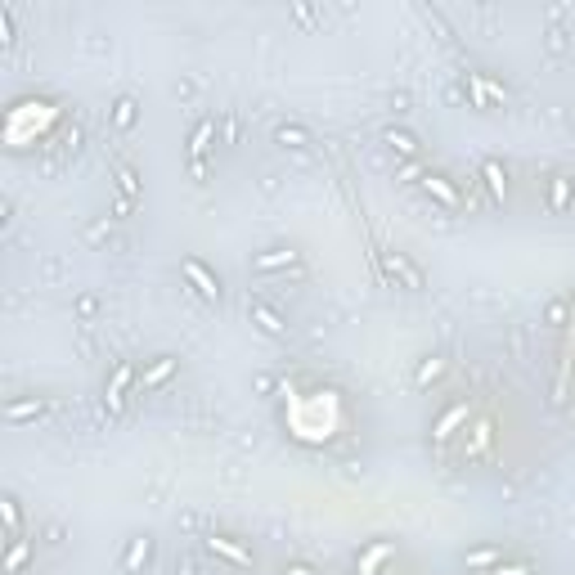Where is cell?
I'll return each mask as SVG.
<instances>
[{"mask_svg":"<svg viewBox=\"0 0 575 575\" xmlns=\"http://www.w3.org/2000/svg\"><path fill=\"white\" fill-rule=\"evenodd\" d=\"M180 270H185V274L193 279V288H198L207 301H220V279H216L212 270H207L202 261H193V256H185V261H180Z\"/></svg>","mask_w":575,"mask_h":575,"instance_id":"6da1fadb","label":"cell"},{"mask_svg":"<svg viewBox=\"0 0 575 575\" xmlns=\"http://www.w3.org/2000/svg\"><path fill=\"white\" fill-rule=\"evenodd\" d=\"M382 265H387L391 274H400V279H405L409 288H423V274L413 270V265H409V261H405V256H400V252H387V256H382Z\"/></svg>","mask_w":575,"mask_h":575,"instance_id":"7a4b0ae2","label":"cell"},{"mask_svg":"<svg viewBox=\"0 0 575 575\" xmlns=\"http://www.w3.org/2000/svg\"><path fill=\"white\" fill-rule=\"evenodd\" d=\"M207 548H212V553H225L229 562H238V567H252V553H243V548H238L234 540H225V535H212Z\"/></svg>","mask_w":575,"mask_h":575,"instance_id":"3957f363","label":"cell"},{"mask_svg":"<svg viewBox=\"0 0 575 575\" xmlns=\"http://www.w3.org/2000/svg\"><path fill=\"white\" fill-rule=\"evenodd\" d=\"M248 315H252V320L261 324V328H265V333H270V337H284V320H279L274 310H265L261 301H252V305H248Z\"/></svg>","mask_w":575,"mask_h":575,"instance_id":"277c9868","label":"cell"},{"mask_svg":"<svg viewBox=\"0 0 575 575\" xmlns=\"http://www.w3.org/2000/svg\"><path fill=\"white\" fill-rule=\"evenodd\" d=\"M131 364H117V373H113V387H108V409H121V387L131 382Z\"/></svg>","mask_w":575,"mask_h":575,"instance_id":"5b68a950","label":"cell"},{"mask_svg":"<svg viewBox=\"0 0 575 575\" xmlns=\"http://www.w3.org/2000/svg\"><path fill=\"white\" fill-rule=\"evenodd\" d=\"M423 189H427V193H436V198L445 202V207H454V202H459V193L449 189V185H445L440 176H427V180H423Z\"/></svg>","mask_w":575,"mask_h":575,"instance_id":"8992f818","label":"cell"},{"mask_svg":"<svg viewBox=\"0 0 575 575\" xmlns=\"http://www.w3.org/2000/svg\"><path fill=\"white\" fill-rule=\"evenodd\" d=\"M207 140H212V126H207V121H202V126L193 131V140H189V157H193V162H198V157L207 153Z\"/></svg>","mask_w":575,"mask_h":575,"instance_id":"52a82bcc","label":"cell"},{"mask_svg":"<svg viewBox=\"0 0 575 575\" xmlns=\"http://www.w3.org/2000/svg\"><path fill=\"white\" fill-rule=\"evenodd\" d=\"M459 418H468V405H454V409L445 413V418H440V427H436V440H445V436H449V427H454Z\"/></svg>","mask_w":575,"mask_h":575,"instance_id":"ba28073f","label":"cell"},{"mask_svg":"<svg viewBox=\"0 0 575 575\" xmlns=\"http://www.w3.org/2000/svg\"><path fill=\"white\" fill-rule=\"evenodd\" d=\"M387 144H391V149H400V153H418L413 135H405V131H387Z\"/></svg>","mask_w":575,"mask_h":575,"instance_id":"9c48e42d","label":"cell"},{"mask_svg":"<svg viewBox=\"0 0 575 575\" xmlns=\"http://www.w3.org/2000/svg\"><path fill=\"white\" fill-rule=\"evenodd\" d=\"M292 256H297V252H270V256H256V270H274V265H284V261H292Z\"/></svg>","mask_w":575,"mask_h":575,"instance_id":"30bf717a","label":"cell"},{"mask_svg":"<svg viewBox=\"0 0 575 575\" xmlns=\"http://www.w3.org/2000/svg\"><path fill=\"white\" fill-rule=\"evenodd\" d=\"M481 171H485V180H490V189L499 193V198H504V167H499V162H485Z\"/></svg>","mask_w":575,"mask_h":575,"instance_id":"8fae6325","label":"cell"},{"mask_svg":"<svg viewBox=\"0 0 575 575\" xmlns=\"http://www.w3.org/2000/svg\"><path fill=\"white\" fill-rule=\"evenodd\" d=\"M113 121H117V126H131V121H135V99H117Z\"/></svg>","mask_w":575,"mask_h":575,"instance_id":"7c38bea8","label":"cell"},{"mask_svg":"<svg viewBox=\"0 0 575 575\" xmlns=\"http://www.w3.org/2000/svg\"><path fill=\"white\" fill-rule=\"evenodd\" d=\"M149 548H153V544H149V535H144V540H135V544H131V553H126V567H135L140 557L149 562Z\"/></svg>","mask_w":575,"mask_h":575,"instance_id":"4fadbf2b","label":"cell"},{"mask_svg":"<svg viewBox=\"0 0 575 575\" xmlns=\"http://www.w3.org/2000/svg\"><path fill=\"white\" fill-rule=\"evenodd\" d=\"M567 202H571V185H567V180L557 176V180H553V207L562 212V207H567Z\"/></svg>","mask_w":575,"mask_h":575,"instance_id":"5bb4252c","label":"cell"},{"mask_svg":"<svg viewBox=\"0 0 575 575\" xmlns=\"http://www.w3.org/2000/svg\"><path fill=\"white\" fill-rule=\"evenodd\" d=\"M171 369H176V360H157V364H153V373H149V377H144V387H153V382H162V377H167Z\"/></svg>","mask_w":575,"mask_h":575,"instance_id":"9a60e30c","label":"cell"},{"mask_svg":"<svg viewBox=\"0 0 575 575\" xmlns=\"http://www.w3.org/2000/svg\"><path fill=\"white\" fill-rule=\"evenodd\" d=\"M279 140H284V144H292V149H301V144H305V131H297V126H284V131H279Z\"/></svg>","mask_w":575,"mask_h":575,"instance_id":"2e32d148","label":"cell"},{"mask_svg":"<svg viewBox=\"0 0 575 575\" xmlns=\"http://www.w3.org/2000/svg\"><path fill=\"white\" fill-rule=\"evenodd\" d=\"M117 180H121V189H126V193H135V171H131V167H117Z\"/></svg>","mask_w":575,"mask_h":575,"instance_id":"e0dca14e","label":"cell"},{"mask_svg":"<svg viewBox=\"0 0 575 575\" xmlns=\"http://www.w3.org/2000/svg\"><path fill=\"white\" fill-rule=\"evenodd\" d=\"M23 557H28V544L18 540L14 548H9V571H18V562H23Z\"/></svg>","mask_w":575,"mask_h":575,"instance_id":"ac0fdd59","label":"cell"},{"mask_svg":"<svg viewBox=\"0 0 575 575\" xmlns=\"http://www.w3.org/2000/svg\"><path fill=\"white\" fill-rule=\"evenodd\" d=\"M5 521H9V531H18V504L14 499H5Z\"/></svg>","mask_w":575,"mask_h":575,"instance_id":"d6986e66","label":"cell"},{"mask_svg":"<svg viewBox=\"0 0 575 575\" xmlns=\"http://www.w3.org/2000/svg\"><path fill=\"white\" fill-rule=\"evenodd\" d=\"M284 575H315V571L305 567V562H288V567H284Z\"/></svg>","mask_w":575,"mask_h":575,"instance_id":"ffe728a7","label":"cell"},{"mask_svg":"<svg viewBox=\"0 0 575 575\" xmlns=\"http://www.w3.org/2000/svg\"><path fill=\"white\" fill-rule=\"evenodd\" d=\"M490 557H499V548H481V553H472L468 562H490Z\"/></svg>","mask_w":575,"mask_h":575,"instance_id":"44dd1931","label":"cell"},{"mask_svg":"<svg viewBox=\"0 0 575 575\" xmlns=\"http://www.w3.org/2000/svg\"><path fill=\"white\" fill-rule=\"evenodd\" d=\"M490 575H531V571H526V567H508V571L499 567V571H490Z\"/></svg>","mask_w":575,"mask_h":575,"instance_id":"7402d4cb","label":"cell"},{"mask_svg":"<svg viewBox=\"0 0 575 575\" xmlns=\"http://www.w3.org/2000/svg\"><path fill=\"white\" fill-rule=\"evenodd\" d=\"M180 571H185V575H198V567H193V562H185V567H180Z\"/></svg>","mask_w":575,"mask_h":575,"instance_id":"603a6c76","label":"cell"}]
</instances>
